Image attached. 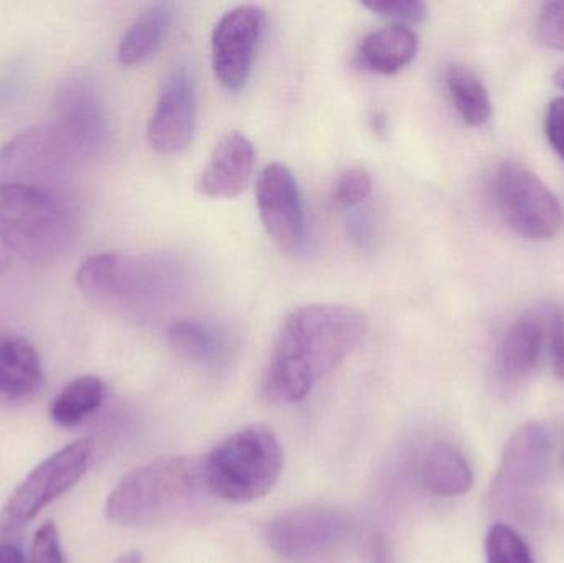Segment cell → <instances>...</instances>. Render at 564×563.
<instances>
[{
  "instance_id": "1",
  "label": "cell",
  "mask_w": 564,
  "mask_h": 563,
  "mask_svg": "<svg viewBox=\"0 0 564 563\" xmlns=\"http://www.w3.org/2000/svg\"><path fill=\"white\" fill-rule=\"evenodd\" d=\"M367 329V317L344 304H307L292 311L271 350L264 396L284 405L301 402L358 349Z\"/></svg>"
},
{
  "instance_id": "2",
  "label": "cell",
  "mask_w": 564,
  "mask_h": 563,
  "mask_svg": "<svg viewBox=\"0 0 564 563\" xmlns=\"http://www.w3.org/2000/svg\"><path fill=\"white\" fill-rule=\"evenodd\" d=\"M182 274L162 257L101 253L88 258L76 273L83 296L101 311L148 316L177 296Z\"/></svg>"
},
{
  "instance_id": "3",
  "label": "cell",
  "mask_w": 564,
  "mask_h": 563,
  "mask_svg": "<svg viewBox=\"0 0 564 563\" xmlns=\"http://www.w3.org/2000/svg\"><path fill=\"white\" fill-rule=\"evenodd\" d=\"M78 214L68 194L0 185V243L35 267L55 263L72 248Z\"/></svg>"
},
{
  "instance_id": "4",
  "label": "cell",
  "mask_w": 564,
  "mask_h": 563,
  "mask_svg": "<svg viewBox=\"0 0 564 563\" xmlns=\"http://www.w3.org/2000/svg\"><path fill=\"white\" fill-rule=\"evenodd\" d=\"M205 488L224 501L250 505L273 491L284 468L278 436L251 425L218 443L200 463Z\"/></svg>"
},
{
  "instance_id": "5",
  "label": "cell",
  "mask_w": 564,
  "mask_h": 563,
  "mask_svg": "<svg viewBox=\"0 0 564 563\" xmlns=\"http://www.w3.org/2000/svg\"><path fill=\"white\" fill-rule=\"evenodd\" d=\"M200 486V463L185 456H167L129 472L116 485L105 506L112 524L144 526L187 501Z\"/></svg>"
},
{
  "instance_id": "6",
  "label": "cell",
  "mask_w": 564,
  "mask_h": 563,
  "mask_svg": "<svg viewBox=\"0 0 564 563\" xmlns=\"http://www.w3.org/2000/svg\"><path fill=\"white\" fill-rule=\"evenodd\" d=\"M490 197L506 224L530 241H549L563 227V208L549 185L525 165L507 161L490 175Z\"/></svg>"
},
{
  "instance_id": "7",
  "label": "cell",
  "mask_w": 564,
  "mask_h": 563,
  "mask_svg": "<svg viewBox=\"0 0 564 563\" xmlns=\"http://www.w3.org/2000/svg\"><path fill=\"white\" fill-rule=\"evenodd\" d=\"M89 462L91 442L88 439L76 440L43 459L7 499L0 512V535L13 538L22 532L46 506L82 481Z\"/></svg>"
},
{
  "instance_id": "8",
  "label": "cell",
  "mask_w": 564,
  "mask_h": 563,
  "mask_svg": "<svg viewBox=\"0 0 564 563\" xmlns=\"http://www.w3.org/2000/svg\"><path fill=\"white\" fill-rule=\"evenodd\" d=\"M78 159L53 124L36 126L0 151V185H22L68 194L72 165Z\"/></svg>"
},
{
  "instance_id": "9",
  "label": "cell",
  "mask_w": 564,
  "mask_h": 563,
  "mask_svg": "<svg viewBox=\"0 0 564 563\" xmlns=\"http://www.w3.org/2000/svg\"><path fill=\"white\" fill-rule=\"evenodd\" d=\"M351 532L347 512L328 506L291 509L264 528L268 548L288 562H308L340 545Z\"/></svg>"
},
{
  "instance_id": "10",
  "label": "cell",
  "mask_w": 564,
  "mask_h": 563,
  "mask_svg": "<svg viewBox=\"0 0 564 563\" xmlns=\"http://www.w3.org/2000/svg\"><path fill=\"white\" fill-rule=\"evenodd\" d=\"M552 440L539 422L523 423L510 436L492 486L497 508H523L549 478Z\"/></svg>"
},
{
  "instance_id": "11",
  "label": "cell",
  "mask_w": 564,
  "mask_h": 563,
  "mask_svg": "<svg viewBox=\"0 0 564 563\" xmlns=\"http://www.w3.org/2000/svg\"><path fill=\"white\" fill-rule=\"evenodd\" d=\"M76 159L101 154L108 142V118L101 95L88 76H73L59 85L52 122Z\"/></svg>"
},
{
  "instance_id": "12",
  "label": "cell",
  "mask_w": 564,
  "mask_h": 563,
  "mask_svg": "<svg viewBox=\"0 0 564 563\" xmlns=\"http://www.w3.org/2000/svg\"><path fill=\"white\" fill-rule=\"evenodd\" d=\"M264 30V12L253 3L228 10L212 33V66L221 86L245 88Z\"/></svg>"
},
{
  "instance_id": "13",
  "label": "cell",
  "mask_w": 564,
  "mask_h": 563,
  "mask_svg": "<svg viewBox=\"0 0 564 563\" xmlns=\"http://www.w3.org/2000/svg\"><path fill=\"white\" fill-rule=\"evenodd\" d=\"M257 202L264 230L285 251H299L307 237L304 204L288 165L273 162L258 177Z\"/></svg>"
},
{
  "instance_id": "14",
  "label": "cell",
  "mask_w": 564,
  "mask_h": 563,
  "mask_svg": "<svg viewBox=\"0 0 564 563\" xmlns=\"http://www.w3.org/2000/svg\"><path fill=\"white\" fill-rule=\"evenodd\" d=\"M197 122V89L187 68H175L165 78L148 126L151 148L162 155L181 154L191 144Z\"/></svg>"
},
{
  "instance_id": "15",
  "label": "cell",
  "mask_w": 564,
  "mask_h": 563,
  "mask_svg": "<svg viewBox=\"0 0 564 563\" xmlns=\"http://www.w3.org/2000/svg\"><path fill=\"white\" fill-rule=\"evenodd\" d=\"M254 167V148L247 136L230 131L215 145L205 165L198 191L205 197L235 198L250 184Z\"/></svg>"
},
{
  "instance_id": "16",
  "label": "cell",
  "mask_w": 564,
  "mask_h": 563,
  "mask_svg": "<svg viewBox=\"0 0 564 563\" xmlns=\"http://www.w3.org/2000/svg\"><path fill=\"white\" fill-rule=\"evenodd\" d=\"M545 347L542 314L527 313L503 331L496 357L500 386L516 387L532 376Z\"/></svg>"
},
{
  "instance_id": "17",
  "label": "cell",
  "mask_w": 564,
  "mask_h": 563,
  "mask_svg": "<svg viewBox=\"0 0 564 563\" xmlns=\"http://www.w3.org/2000/svg\"><path fill=\"white\" fill-rule=\"evenodd\" d=\"M42 387L43 369L35 347L23 337H0V402H29Z\"/></svg>"
},
{
  "instance_id": "18",
  "label": "cell",
  "mask_w": 564,
  "mask_h": 563,
  "mask_svg": "<svg viewBox=\"0 0 564 563\" xmlns=\"http://www.w3.org/2000/svg\"><path fill=\"white\" fill-rule=\"evenodd\" d=\"M420 50V39L411 26L391 23L368 33L360 43L361 65L378 75H397L406 68Z\"/></svg>"
},
{
  "instance_id": "19",
  "label": "cell",
  "mask_w": 564,
  "mask_h": 563,
  "mask_svg": "<svg viewBox=\"0 0 564 563\" xmlns=\"http://www.w3.org/2000/svg\"><path fill=\"white\" fill-rule=\"evenodd\" d=\"M423 483L424 488L433 495L456 498L470 491L474 473L466 456L456 446L436 442L424 458Z\"/></svg>"
},
{
  "instance_id": "20",
  "label": "cell",
  "mask_w": 564,
  "mask_h": 563,
  "mask_svg": "<svg viewBox=\"0 0 564 563\" xmlns=\"http://www.w3.org/2000/svg\"><path fill=\"white\" fill-rule=\"evenodd\" d=\"M174 3L158 2L149 6L131 23L118 46V59L122 66H134L148 59L161 46L171 30Z\"/></svg>"
},
{
  "instance_id": "21",
  "label": "cell",
  "mask_w": 564,
  "mask_h": 563,
  "mask_svg": "<svg viewBox=\"0 0 564 563\" xmlns=\"http://www.w3.org/2000/svg\"><path fill=\"white\" fill-rule=\"evenodd\" d=\"M169 343L175 353L202 366H215L227 357L228 337L208 321L181 320L169 327Z\"/></svg>"
},
{
  "instance_id": "22",
  "label": "cell",
  "mask_w": 564,
  "mask_h": 563,
  "mask_svg": "<svg viewBox=\"0 0 564 563\" xmlns=\"http://www.w3.org/2000/svg\"><path fill=\"white\" fill-rule=\"evenodd\" d=\"M444 85L457 115L470 128H482L492 119L494 105L482 79L463 65H451Z\"/></svg>"
},
{
  "instance_id": "23",
  "label": "cell",
  "mask_w": 564,
  "mask_h": 563,
  "mask_svg": "<svg viewBox=\"0 0 564 563\" xmlns=\"http://www.w3.org/2000/svg\"><path fill=\"white\" fill-rule=\"evenodd\" d=\"M105 400V383L99 377L72 380L50 405V419L59 426H75L88 419Z\"/></svg>"
},
{
  "instance_id": "24",
  "label": "cell",
  "mask_w": 564,
  "mask_h": 563,
  "mask_svg": "<svg viewBox=\"0 0 564 563\" xmlns=\"http://www.w3.org/2000/svg\"><path fill=\"white\" fill-rule=\"evenodd\" d=\"M486 559L487 563H536L522 535L502 522L487 532Z\"/></svg>"
},
{
  "instance_id": "25",
  "label": "cell",
  "mask_w": 564,
  "mask_h": 563,
  "mask_svg": "<svg viewBox=\"0 0 564 563\" xmlns=\"http://www.w3.org/2000/svg\"><path fill=\"white\" fill-rule=\"evenodd\" d=\"M540 314L553 376L564 382V310L560 306H546Z\"/></svg>"
},
{
  "instance_id": "26",
  "label": "cell",
  "mask_w": 564,
  "mask_h": 563,
  "mask_svg": "<svg viewBox=\"0 0 564 563\" xmlns=\"http://www.w3.org/2000/svg\"><path fill=\"white\" fill-rule=\"evenodd\" d=\"M371 195V178L360 167L347 169L334 184V201L341 208H357Z\"/></svg>"
},
{
  "instance_id": "27",
  "label": "cell",
  "mask_w": 564,
  "mask_h": 563,
  "mask_svg": "<svg viewBox=\"0 0 564 563\" xmlns=\"http://www.w3.org/2000/svg\"><path fill=\"white\" fill-rule=\"evenodd\" d=\"M535 32L543 46L564 52V0L545 3L540 9Z\"/></svg>"
},
{
  "instance_id": "28",
  "label": "cell",
  "mask_w": 564,
  "mask_h": 563,
  "mask_svg": "<svg viewBox=\"0 0 564 563\" xmlns=\"http://www.w3.org/2000/svg\"><path fill=\"white\" fill-rule=\"evenodd\" d=\"M364 7L401 25L423 22L427 15L426 3L420 0H370L364 2Z\"/></svg>"
},
{
  "instance_id": "29",
  "label": "cell",
  "mask_w": 564,
  "mask_h": 563,
  "mask_svg": "<svg viewBox=\"0 0 564 563\" xmlns=\"http://www.w3.org/2000/svg\"><path fill=\"white\" fill-rule=\"evenodd\" d=\"M29 563H66L63 555L62 539L55 522H43L36 529L30 545Z\"/></svg>"
},
{
  "instance_id": "30",
  "label": "cell",
  "mask_w": 564,
  "mask_h": 563,
  "mask_svg": "<svg viewBox=\"0 0 564 563\" xmlns=\"http://www.w3.org/2000/svg\"><path fill=\"white\" fill-rule=\"evenodd\" d=\"M545 136L555 154L564 162V96L552 99L546 108Z\"/></svg>"
},
{
  "instance_id": "31",
  "label": "cell",
  "mask_w": 564,
  "mask_h": 563,
  "mask_svg": "<svg viewBox=\"0 0 564 563\" xmlns=\"http://www.w3.org/2000/svg\"><path fill=\"white\" fill-rule=\"evenodd\" d=\"M368 559L370 563H394L393 552L383 534L373 532L368 539Z\"/></svg>"
},
{
  "instance_id": "32",
  "label": "cell",
  "mask_w": 564,
  "mask_h": 563,
  "mask_svg": "<svg viewBox=\"0 0 564 563\" xmlns=\"http://www.w3.org/2000/svg\"><path fill=\"white\" fill-rule=\"evenodd\" d=\"M0 563H26L22 551L10 542L0 544Z\"/></svg>"
},
{
  "instance_id": "33",
  "label": "cell",
  "mask_w": 564,
  "mask_h": 563,
  "mask_svg": "<svg viewBox=\"0 0 564 563\" xmlns=\"http://www.w3.org/2000/svg\"><path fill=\"white\" fill-rule=\"evenodd\" d=\"M116 563H144V559H142L141 552L129 551L126 552L124 555H121Z\"/></svg>"
},
{
  "instance_id": "34",
  "label": "cell",
  "mask_w": 564,
  "mask_h": 563,
  "mask_svg": "<svg viewBox=\"0 0 564 563\" xmlns=\"http://www.w3.org/2000/svg\"><path fill=\"white\" fill-rule=\"evenodd\" d=\"M553 82H555V85L564 91V66H562V68L555 73V78H553Z\"/></svg>"
},
{
  "instance_id": "35",
  "label": "cell",
  "mask_w": 564,
  "mask_h": 563,
  "mask_svg": "<svg viewBox=\"0 0 564 563\" xmlns=\"http://www.w3.org/2000/svg\"><path fill=\"white\" fill-rule=\"evenodd\" d=\"M562 459H563V465H564V446H563V452H562Z\"/></svg>"
}]
</instances>
